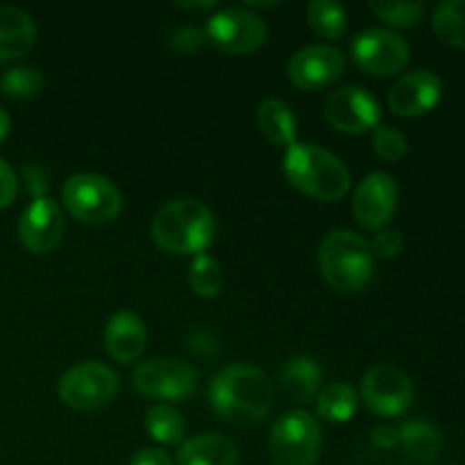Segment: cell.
<instances>
[{"label": "cell", "instance_id": "7", "mask_svg": "<svg viewBox=\"0 0 465 465\" xmlns=\"http://www.w3.org/2000/svg\"><path fill=\"white\" fill-rule=\"evenodd\" d=\"M118 386L121 381L112 368L100 361H84L59 377L57 393L59 400L75 411H95L116 398Z\"/></svg>", "mask_w": 465, "mask_h": 465}, {"label": "cell", "instance_id": "9", "mask_svg": "<svg viewBox=\"0 0 465 465\" xmlns=\"http://www.w3.org/2000/svg\"><path fill=\"white\" fill-rule=\"evenodd\" d=\"M132 386L145 398L184 402L198 389V372L184 359H150L136 368L132 375Z\"/></svg>", "mask_w": 465, "mask_h": 465}, {"label": "cell", "instance_id": "18", "mask_svg": "<svg viewBox=\"0 0 465 465\" xmlns=\"http://www.w3.org/2000/svg\"><path fill=\"white\" fill-rule=\"evenodd\" d=\"M36 41V25L27 12L0 5V62L23 57Z\"/></svg>", "mask_w": 465, "mask_h": 465}, {"label": "cell", "instance_id": "29", "mask_svg": "<svg viewBox=\"0 0 465 465\" xmlns=\"http://www.w3.org/2000/svg\"><path fill=\"white\" fill-rule=\"evenodd\" d=\"M425 3H371V12L393 27H416L425 16Z\"/></svg>", "mask_w": 465, "mask_h": 465}, {"label": "cell", "instance_id": "10", "mask_svg": "<svg viewBox=\"0 0 465 465\" xmlns=\"http://www.w3.org/2000/svg\"><path fill=\"white\" fill-rule=\"evenodd\" d=\"M411 59L409 44L384 27H368L352 41V62L359 71L375 77L398 75Z\"/></svg>", "mask_w": 465, "mask_h": 465}, {"label": "cell", "instance_id": "20", "mask_svg": "<svg viewBox=\"0 0 465 465\" xmlns=\"http://www.w3.org/2000/svg\"><path fill=\"white\" fill-rule=\"evenodd\" d=\"M257 127L263 139L280 148H291L298 136V121L289 104L280 98L263 100L257 107Z\"/></svg>", "mask_w": 465, "mask_h": 465}, {"label": "cell", "instance_id": "36", "mask_svg": "<svg viewBox=\"0 0 465 465\" xmlns=\"http://www.w3.org/2000/svg\"><path fill=\"white\" fill-rule=\"evenodd\" d=\"M127 465H173V459L163 450L143 448L132 457V461Z\"/></svg>", "mask_w": 465, "mask_h": 465}, {"label": "cell", "instance_id": "22", "mask_svg": "<svg viewBox=\"0 0 465 465\" xmlns=\"http://www.w3.org/2000/svg\"><path fill=\"white\" fill-rule=\"evenodd\" d=\"M404 454L416 463H434L440 454V431L427 420H407L398 430Z\"/></svg>", "mask_w": 465, "mask_h": 465}, {"label": "cell", "instance_id": "3", "mask_svg": "<svg viewBox=\"0 0 465 465\" xmlns=\"http://www.w3.org/2000/svg\"><path fill=\"white\" fill-rule=\"evenodd\" d=\"M282 168H284V175L291 186H295L300 193L309 195V198L322 200V203H336V200L345 198L350 184H352L348 166L336 154L313 143L295 141L291 148H286Z\"/></svg>", "mask_w": 465, "mask_h": 465}, {"label": "cell", "instance_id": "2", "mask_svg": "<svg viewBox=\"0 0 465 465\" xmlns=\"http://www.w3.org/2000/svg\"><path fill=\"white\" fill-rule=\"evenodd\" d=\"M150 234L163 252L198 257L216 239V218L198 200H171L157 212Z\"/></svg>", "mask_w": 465, "mask_h": 465}, {"label": "cell", "instance_id": "23", "mask_svg": "<svg viewBox=\"0 0 465 465\" xmlns=\"http://www.w3.org/2000/svg\"><path fill=\"white\" fill-rule=\"evenodd\" d=\"M359 409V393L348 381H334L325 386L318 395L316 411L327 422H348L352 420Z\"/></svg>", "mask_w": 465, "mask_h": 465}, {"label": "cell", "instance_id": "5", "mask_svg": "<svg viewBox=\"0 0 465 465\" xmlns=\"http://www.w3.org/2000/svg\"><path fill=\"white\" fill-rule=\"evenodd\" d=\"M62 203L75 221L104 225L121 213L123 195L107 177L98 173H77L64 182Z\"/></svg>", "mask_w": 465, "mask_h": 465}, {"label": "cell", "instance_id": "30", "mask_svg": "<svg viewBox=\"0 0 465 465\" xmlns=\"http://www.w3.org/2000/svg\"><path fill=\"white\" fill-rule=\"evenodd\" d=\"M372 150L384 162H400L407 154V139L395 127H377L372 130Z\"/></svg>", "mask_w": 465, "mask_h": 465}, {"label": "cell", "instance_id": "1", "mask_svg": "<svg viewBox=\"0 0 465 465\" xmlns=\"http://www.w3.org/2000/svg\"><path fill=\"white\" fill-rule=\"evenodd\" d=\"M209 404L223 420L254 425L271 411L272 386L257 366L232 363L209 384Z\"/></svg>", "mask_w": 465, "mask_h": 465}, {"label": "cell", "instance_id": "14", "mask_svg": "<svg viewBox=\"0 0 465 465\" xmlns=\"http://www.w3.org/2000/svg\"><path fill=\"white\" fill-rule=\"evenodd\" d=\"M345 66V54L334 45H307L291 57L286 75L298 89L321 91L339 82Z\"/></svg>", "mask_w": 465, "mask_h": 465}, {"label": "cell", "instance_id": "37", "mask_svg": "<svg viewBox=\"0 0 465 465\" xmlns=\"http://www.w3.org/2000/svg\"><path fill=\"white\" fill-rule=\"evenodd\" d=\"M371 440H372V445H377V448L389 450V448H393V445L400 443V434L395 427L380 425L371 431Z\"/></svg>", "mask_w": 465, "mask_h": 465}, {"label": "cell", "instance_id": "25", "mask_svg": "<svg viewBox=\"0 0 465 465\" xmlns=\"http://www.w3.org/2000/svg\"><path fill=\"white\" fill-rule=\"evenodd\" d=\"M431 25L443 44L465 50V0H445L436 5Z\"/></svg>", "mask_w": 465, "mask_h": 465}, {"label": "cell", "instance_id": "33", "mask_svg": "<svg viewBox=\"0 0 465 465\" xmlns=\"http://www.w3.org/2000/svg\"><path fill=\"white\" fill-rule=\"evenodd\" d=\"M23 182H25V189L32 195V200L48 198L50 175L41 163H27V166H23Z\"/></svg>", "mask_w": 465, "mask_h": 465}, {"label": "cell", "instance_id": "6", "mask_svg": "<svg viewBox=\"0 0 465 465\" xmlns=\"http://www.w3.org/2000/svg\"><path fill=\"white\" fill-rule=\"evenodd\" d=\"M321 422L300 409L277 418L268 436V450L275 465H313L321 457Z\"/></svg>", "mask_w": 465, "mask_h": 465}, {"label": "cell", "instance_id": "39", "mask_svg": "<svg viewBox=\"0 0 465 465\" xmlns=\"http://www.w3.org/2000/svg\"><path fill=\"white\" fill-rule=\"evenodd\" d=\"M9 127H12V121H9V116H7V114H5L3 109H0V141H5V139H7V134H9Z\"/></svg>", "mask_w": 465, "mask_h": 465}, {"label": "cell", "instance_id": "31", "mask_svg": "<svg viewBox=\"0 0 465 465\" xmlns=\"http://www.w3.org/2000/svg\"><path fill=\"white\" fill-rule=\"evenodd\" d=\"M204 44H207V35H204V30L193 25L177 27L171 36V48L177 50L180 54L198 53V50L204 48Z\"/></svg>", "mask_w": 465, "mask_h": 465}, {"label": "cell", "instance_id": "34", "mask_svg": "<svg viewBox=\"0 0 465 465\" xmlns=\"http://www.w3.org/2000/svg\"><path fill=\"white\" fill-rule=\"evenodd\" d=\"M18 193V177L14 168L0 157V209L9 207Z\"/></svg>", "mask_w": 465, "mask_h": 465}, {"label": "cell", "instance_id": "12", "mask_svg": "<svg viewBox=\"0 0 465 465\" xmlns=\"http://www.w3.org/2000/svg\"><path fill=\"white\" fill-rule=\"evenodd\" d=\"M398 209V184L384 171H375L359 182L352 195V216L361 230L380 232L393 221Z\"/></svg>", "mask_w": 465, "mask_h": 465}, {"label": "cell", "instance_id": "16", "mask_svg": "<svg viewBox=\"0 0 465 465\" xmlns=\"http://www.w3.org/2000/svg\"><path fill=\"white\" fill-rule=\"evenodd\" d=\"M443 95V84L431 71H411L400 77L389 91V109L395 116L416 118L431 112Z\"/></svg>", "mask_w": 465, "mask_h": 465}, {"label": "cell", "instance_id": "35", "mask_svg": "<svg viewBox=\"0 0 465 465\" xmlns=\"http://www.w3.org/2000/svg\"><path fill=\"white\" fill-rule=\"evenodd\" d=\"M189 343H191V350H193L195 354H200V357H204V359L213 357V354H216V348H218L216 339H213L212 331H207V330L193 331V334H191V339H189Z\"/></svg>", "mask_w": 465, "mask_h": 465}, {"label": "cell", "instance_id": "19", "mask_svg": "<svg viewBox=\"0 0 465 465\" xmlns=\"http://www.w3.org/2000/svg\"><path fill=\"white\" fill-rule=\"evenodd\" d=\"M239 450L223 434H200L177 450V465H236Z\"/></svg>", "mask_w": 465, "mask_h": 465}, {"label": "cell", "instance_id": "8", "mask_svg": "<svg viewBox=\"0 0 465 465\" xmlns=\"http://www.w3.org/2000/svg\"><path fill=\"white\" fill-rule=\"evenodd\" d=\"M207 41L225 54L257 53L268 39V27L259 14L245 7H230L216 12L204 27Z\"/></svg>", "mask_w": 465, "mask_h": 465}, {"label": "cell", "instance_id": "21", "mask_svg": "<svg viewBox=\"0 0 465 465\" xmlns=\"http://www.w3.org/2000/svg\"><path fill=\"white\" fill-rule=\"evenodd\" d=\"M322 368L312 357H293L284 363L280 372L282 391L293 402H309L321 391Z\"/></svg>", "mask_w": 465, "mask_h": 465}, {"label": "cell", "instance_id": "38", "mask_svg": "<svg viewBox=\"0 0 465 465\" xmlns=\"http://www.w3.org/2000/svg\"><path fill=\"white\" fill-rule=\"evenodd\" d=\"M175 7L189 9V12H204V9H216L218 0H204V3H175Z\"/></svg>", "mask_w": 465, "mask_h": 465}, {"label": "cell", "instance_id": "15", "mask_svg": "<svg viewBox=\"0 0 465 465\" xmlns=\"http://www.w3.org/2000/svg\"><path fill=\"white\" fill-rule=\"evenodd\" d=\"M64 234V213L53 198L32 200L18 221V241L32 254L54 250Z\"/></svg>", "mask_w": 465, "mask_h": 465}, {"label": "cell", "instance_id": "27", "mask_svg": "<svg viewBox=\"0 0 465 465\" xmlns=\"http://www.w3.org/2000/svg\"><path fill=\"white\" fill-rule=\"evenodd\" d=\"M189 286L198 298L212 300L223 289V268L221 263L207 252L193 257L189 266Z\"/></svg>", "mask_w": 465, "mask_h": 465}, {"label": "cell", "instance_id": "32", "mask_svg": "<svg viewBox=\"0 0 465 465\" xmlns=\"http://www.w3.org/2000/svg\"><path fill=\"white\" fill-rule=\"evenodd\" d=\"M402 248H404V239L398 230H380L371 243L372 257H381V259L398 257V254L402 252Z\"/></svg>", "mask_w": 465, "mask_h": 465}, {"label": "cell", "instance_id": "11", "mask_svg": "<svg viewBox=\"0 0 465 465\" xmlns=\"http://www.w3.org/2000/svg\"><path fill=\"white\" fill-rule=\"evenodd\" d=\"M361 398L377 416L398 418L411 407L413 384L395 363H377L363 375Z\"/></svg>", "mask_w": 465, "mask_h": 465}, {"label": "cell", "instance_id": "26", "mask_svg": "<svg viewBox=\"0 0 465 465\" xmlns=\"http://www.w3.org/2000/svg\"><path fill=\"white\" fill-rule=\"evenodd\" d=\"M145 430H148L150 439L157 440L162 445H180L184 439V420H182L180 411H175L168 404H157V407L148 409L145 413Z\"/></svg>", "mask_w": 465, "mask_h": 465}, {"label": "cell", "instance_id": "13", "mask_svg": "<svg viewBox=\"0 0 465 465\" xmlns=\"http://www.w3.org/2000/svg\"><path fill=\"white\" fill-rule=\"evenodd\" d=\"M325 118L345 134H366L380 125L381 107L363 86H343L327 98Z\"/></svg>", "mask_w": 465, "mask_h": 465}, {"label": "cell", "instance_id": "24", "mask_svg": "<svg viewBox=\"0 0 465 465\" xmlns=\"http://www.w3.org/2000/svg\"><path fill=\"white\" fill-rule=\"evenodd\" d=\"M307 23L318 36L336 41L348 30V12L341 3L331 0H313L307 5Z\"/></svg>", "mask_w": 465, "mask_h": 465}, {"label": "cell", "instance_id": "28", "mask_svg": "<svg viewBox=\"0 0 465 465\" xmlns=\"http://www.w3.org/2000/svg\"><path fill=\"white\" fill-rule=\"evenodd\" d=\"M44 75L36 68L30 66H14L9 71H5V75L0 77V89H3V94L14 100L35 98L44 89Z\"/></svg>", "mask_w": 465, "mask_h": 465}, {"label": "cell", "instance_id": "17", "mask_svg": "<svg viewBox=\"0 0 465 465\" xmlns=\"http://www.w3.org/2000/svg\"><path fill=\"white\" fill-rule=\"evenodd\" d=\"M145 322L132 312H116L104 327V350L118 363H134L145 350Z\"/></svg>", "mask_w": 465, "mask_h": 465}, {"label": "cell", "instance_id": "4", "mask_svg": "<svg viewBox=\"0 0 465 465\" xmlns=\"http://www.w3.org/2000/svg\"><path fill=\"white\" fill-rule=\"evenodd\" d=\"M318 271L334 291L359 293L375 271L371 243L352 230L330 232L318 248Z\"/></svg>", "mask_w": 465, "mask_h": 465}]
</instances>
